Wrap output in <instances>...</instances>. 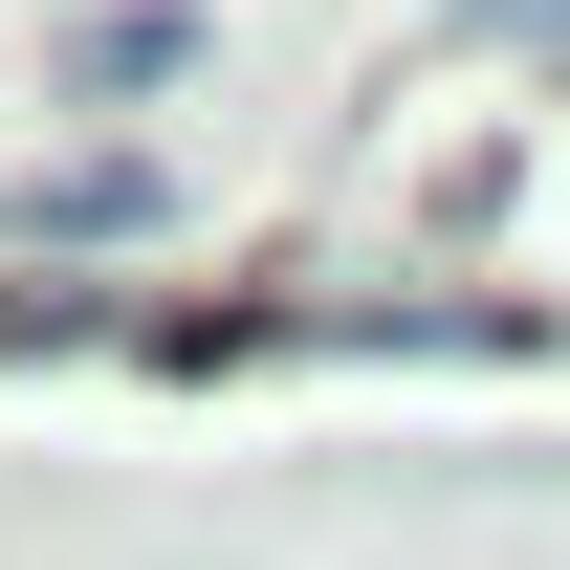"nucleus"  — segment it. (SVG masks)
<instances>
[{"instance_id":"1","label":"nucleus","mask_w":570,"mask_h":570,"mask_svg":"<svg viewBox=\"0 0 570 570\" xmlns=\"http://www.w3.org/2000/svg\"><path fill=\"white\" fill-rule=\"evenodd\" d=\"M198 67V22H176V0H132V22H88V88H176Z\"/></svg>"},{"instance_id":"2","label":"nucleus","mask_w":570,"mask_h":570,"mask_svg":"<svg viewBox=\"0 0 570 570\" xmlns=\"http://www.w3.org/2000/svg\"><path fill=\"white\" fill-rule=\"evenodd\" d=\"M483 22H527V45H570V0H483Z\"/></svg>"}]
</instances>
